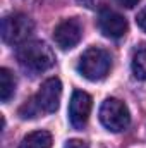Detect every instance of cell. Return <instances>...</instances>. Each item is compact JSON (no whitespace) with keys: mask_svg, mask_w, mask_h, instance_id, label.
Segmentation results:
<instances>
[{"mask_svg":"<svg viewBox=\"0 0 146 148\" xmlns=\"http://www.w3.org/2000/svg\"><path fill=\"white\" fill-rule=\"evenodd\" d=\"M64 148H89L88 147V143L86 141H83V140H69Z\"/></svg>","mask_w":146,"mask_h":148,"instance_id":"cell-13","label":"cell"},{"mask_svg":"<svg viewBox=\"0 0 146 148\" xmlns=\"http://www.w3.org/2000/svg\"><path fill=\"white\" fill-rule=\"evenodd\" d=\"M19 148H52V134L48 131H33L23 138Z\"/></svg>","mask_w":146,"mask_h":148,"instance_id":"cell-9","label":"cell"},{"mask_svg":"<svg viewBox=\"0 0 146 148\" xmlns=\"http://www.w3.org/2000/svg\"><path fill=\"white\" fill-rule=\"evenodd\" d=\"M131 67H132V74H134L138 79L146 81V45L139 47V48L136 50V53H134V57H132Z\"/></svg>","mask_w":146,"mask_h":148,"instance_id":"cell-11","label":"cell"},{"mask_svg":"<svg viewBox=\"0 0 146 148\" xmlns=\"http://www.w3.org/2000/svg\"><path fill=\"white\" fill-rule=\"evenodd\" d=\"M98 28L107 38L117 40L127 33L129 24H127V19L120 16L119 12L110 10V9H102L98 16Z\"/></svg>","mask_w":146,"mask_h":148,"instance_id":"cell-8","label":"cell"},{"mask_svg":"<svg viewBox=\"0 0 146 148\" xmlns=\"http://www.w3.org/2000/svg\"><path fill=\"white\" fill-rule=\"evenodd\" d=\"M93 100L86 91L76 90L69 102V122L74 129H83L88 124Z\"/></svg>","mask_w":146,"mask_h":148,"instance_id":"cell-7","label":"cell"},{"mask_svg":"<svg viewBox=\"0 0 146 148\" xmlns=\"http://www.w3.org/2000/svg\"><path fill=\"white\" fill-rule=\"evenodd\" d=\"M16 57L19 66L31 76L45 73L55 64V53L45 41H40V40L23 43L17 48Z\"/></svg>","mask_w":146,"mask_h":148,"instance_id":"cell-2","label":"cell"},{"mask_svg":"<svg viewBox=\"0 0 146 148\" xmlns=\"http://www.w3.org/2000/svg\"><path fill=\"white\" fill-rule=\"evenodd\" d=\"M60 97H62V83L59 77H50L46 79L36 95L29 98L26 103L21 105L19 115L21 119H35L41 114H53L57 112L60 105Z\"/></svg>","mask_w":146,"mask_h":148,"instance_id":"cell-1","label":"cell"},{"mask_svg":"<svg viewBox=\"0 0 146 148\" xmlns=\"http://www.w3.org/2000/svg\"><path fill=\"white\" fill-rule=\"evenodd\" d=\"M136 23H138V26L146 33V5L139 10V14H138V17H136Z\"/></svg>","mask_w":146,"mask_h":148,"instance_id":"cell-12","label":"cell"},{"mask_svg":"<svg viewBox=\"0 0 146 148\" xmlns=\"http://www.w3.org/2000/svg\"><path fill=\"white\" fill-rule=\"evenodd\" d=\"M100 122L112 133H120L129 127L131 114L124 102L117 98H107L100 107Z\"/></svg>","mask_w":146,"mask_h":148,"instance_id":"cell-5","label":"cell"},{"mask_svg":"<svg viewBox=\"0 0 146 148\" xmlns=\"http://www.w3.org/2000/svg\"><path fill=\"white\" fill-rule=\"evenodd\" d=\"M16 91V77L7 67L0 69V100L7 103Z\"/></svg>","mask_w":146,"mask_h":148,"instance_id":"cell-10","label":"cell"},{"mask_svg":"<svg viewBox=\"0 0 146 148\" xmlns=\"http://www.w3.org/2000/svg\"><path fill=\"white\" fill-rule=\"evenodd\" d=\"M79 2L88 9H98V7H102L105 3V0H79Z\"/></svg>","mask_w":146,"mask_h":148,"instance_id":"cell-14","label":"cell"},{"mask_svg":"<svg viewBox=\"0 0 146 148\" xmlns=\"http://www.w3.org/2000/svg\"><path fill=\"white\" fill-rule=\"evenodd\" d=\"M35 24L29 16L23 12L9 14L2 19V40L7 45H23L33 35Z\"/></svg>","mask_w":146,"mask_h":148,"instance_id":"cell-4","label":"cell"},{"mask_svg":"<svg viewBox=\"0 0 146 148\" xmlns=\"http://www.w3.org/2000/svg\"><path fill=\"white\" fill-rule=\"evenodd\" d=\"M83 38V24L77 17H69L60 21L53 29V40L59 48L71 50Z\"/></svg>","mask_w":146,"mask_h":148,"instance_id":"cell-6","label":"cell"},{"mask_svg":"<svg viewBox=\"0 0 146 148\" xmlns=\"http://www.w3.org/2000/svg\"><path fill=\"white\" fill-rule=\"evenodd\" d=\"M112 67V57L105 48L89 47L83 52L77 62V73L88 81H102L107 77Z\"/></svg>","mask_w":146,"mask_h":148,"instance_id":"cell-3","label":"cell"},{"mask_svg":"<svg viewBox=\"0 0 146 148\" xmlns=\"http://www.w3.org/2000/svg\"><path fill=\"white\" fill-rule=\"evenodd\" d=\"M122 7H126V9H132V7H136L141 0H117Z\"/></svg>","mask_w":146,"mask_h":148,"instance_id":"cell-15","label":"cell"}]
</instances>
